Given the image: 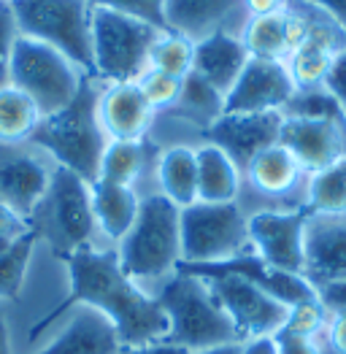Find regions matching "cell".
Masks as SVG:
<instances>
[{
  "instance_id": "44dd1931",
  "label": "cell",
  "mask_w": 346,
  "mask_h": 354,
  "mask_svg": "<svg viewBox=\"0 0 346 354\" xmlns=\"http://www.w3.org/2000/svg\"><path fill=\"white\" fill-rule=\"evenodd\" d=\"M160 157V147L146 141H109L100 157L98 178L122 187L138 189V195L157 192L154 189V165ZM95 178V181H98Z\"/></svg>"
},
{
  "instance_id": "ac0fdd59",
  "label": "cell",
  "mask_w": 346,
  "mask_h": 354,
  "mask_svg": "<svg viewBox=\"0 0 346 354\" xmlns=\"http://www.w3.org/2000/svg\"><path fill=\"white\" fill-rule=\"evenodd\" d=\"M249 22L244 0H165V30H173L192 44L208 35H241Z\"/></svg>"
},
{
  "instance_id": "603a6c76",
  "label": "cell",
  "mask_w": 346,
  "mask_h": 354,
  "mask_svg": "<svg viewBox=\"0 0 346 354\" xmlns=\"http://www.w3.org/2000/svg\"><path fill=\"white\" fill-rule=\"evenodd\" d=\"M89 198H92V214H95L100 236L106 243L116 246L127 236V230L133 227L138 216V208H141L138 189L98 178L89 184Z\"/></svg>"
},
{
  "instance_id": "836d02e7",
  "label": "cell",
  "mask_w": 346,
  "mask_h": 354,
  "mask_svg": "<svg viewBox=\"0 0 346 354\" xmlns=\"http://www.w3.org/2000/svg\"><path fill=\"white\" fill-rule=\"evenodd\" d=\"M181 82H184V79L168 76V73H163V71H154V68H146L144 73L136 79L138 89L144 92L146 103L154 109V114H163V111H168L173 103L179 100Z\"/></svg>"
},
{
  "instance_id": "7402d4cb",
  "label": "cell",
  "mask_w": 346,
  "mask_h": 354,
  "mask_svg": "<svg viewBox=\"0 0 346 354\" xmlns=\"http://www.w3.org/2000/svg\"><path fill=\"white\" fill-rule=\"evenodd\" d=\"M246 62H249V52H246L241 35L217 32V35H208L195 44L192 73H198L203 82H208L217 92L228 95L233 84L238 82V76L244 73Z\"/></svg>"
},
{
  "instance_id": "e575fe53",
  "label": "cell",
  "mask_w": 346,
  "mask_h": 354,
  "mask_svg": "<svg viewBox=\"0 0 346 354\" xmlns=\"http://www.w3.org/2000/svg\"><path fill=\"white\" fill-rule=\"evenodd\" d=\"M92 8H109L165 30V0H89Z\"/></svg>"
},
{
  "instance_id": "d590c367",
  "label": "cell",
  "mask_w": 346,
  "mask_h": 354,
  "mask_svg": "<svg viewBox=\"0 0 346 354\" xmlns=\"http://www.w3.org/2000/svg\"><path fill=\"white\" fill-rule=\"evenodd\" d=\"M17 38H19V30H17V22H14L11 6H0V87L8 84L11 52H14Z\"/></svg>"
},
{
  "instance_id": "7c38bea8",
  "label": "cell",
  "mask_w": 346,
  "mask_h": 354,
  "mask_svg": "<svg viewBox=\"0 0 346 354\" xmlns=\"http://www.w3.org/2000/svg\"><path fill=\"white\" fill-rule=\"evenodd\" d=\"M55 168V160L30 141L0 144V203L28 222L49 187Z\"/></svg>"
},
{
  "instance_id": "ffe728a7",
  "label": "cell",
  "mask_w": 346,
  "mask_h": 354,
  "mask_svg": "<svg viewBox=\"0 0 346 354\" xmlns=\"http://www.w3.org/2000/svg\"><path fill=\"white\" fill-rule=\"evenodd\" d=\"M114 325L95 308L76 303L33 354H116Z\"/></svg>"
},
{
  "instance_id": "d6986e66",
  "label": "cell",
  "mask_w": 346,
  "mask_h": 354,
  "mask_svg": "<svg viewBox=\"0 0 346 354\" xmlns=\"http://www.w3.org/2000/svg\"><path fill=\"white\" fill-rule=\"evenodd\" d=\"M154 117V109L146 103L136 82H103L98 95V122L109 141H146Z\"/></svg>"
},
{
  "instance_id": "ab89813d",
  "label": "cell",
  "mask_w": 346,
  "mask_h": 354,
  "mask_svg": "<svg viewBox=\"0 0 346 354\" xmlns=\"http://www.w3.org/2000/svg\"><path fill=\"white\" fill-rule=\"evenodd\" d=\"M276 346H279V354H322L319 341L300 338V335H292V333H284V330L276 333Z\"/></svg>"
},
{
  "instance_id": "484cf974",
  "label": "cell",
  "mask_w": 346,
  "mask_h": 354,
  "mask_svg": "<svg viewBox=\"0 0 346 354\" xmlns=\"http://www.w3.org/2000/svg\"><path fill=\"white\" fill-rule=\"evenodd\" d=\"M41 119L44 114L30 95H25L14 84L0 87V144L33 141Z\"/></svg>"
},
{
  "instance_id": "bcb514c9",
  "label": "cell",
  "mask_w": 346,
  "mask_h": 354,
  "mask_svg": "<svg viewBox=\"0 0 346 354\" xmlns=\"http://www.w3.org/2000/svg\"><path fill=\"white\" fill-rule=\"evenodd\" d=\"M0 354H17L14 352V338H11V327H8V314L0 306Z\"/></svg>"
},
{
  "instance_id": "f35d334b",
  "label": "cell",
  "mask_w": 346,
  "mask_h": 354,
  "mask_svg": "<svg viewBox=\"0 0 346 354\" xmlns=\"http://www.w3.org/2000/svg\"><path fill=\"white\" fill-rule=\"evenodd\" d=\"M325 89L338 100V106L346 111V49L333 57L330 73H327V79H325Z\"/></svg>"
},
{
  "instance_id": "c3c4849f",
  "label": "cell",
  "mask_w": 346,
  "mask_h": 354,
  "mask_svg": "<svg viewBox=\"0 0 346 354\" xmlns=\"http://www.w3.org/2000/svg\"><path fill=\"white\" fill-rule=\"evenodd\" d=\"M17 0H0V6H14Z\"/></svg>"
},
{
  "instance_id": "1f68e13d",
  "label": "cell",
  "mask_w": 346,
  "mask_h": 354,
  "mask_svg": "<svg viewBox=\"0 0 346 354\" xmlns=\"http://www.w3.org/2000/svg\"><path fill=\"white\" fill-rule=\"evenodd\" d=\"M284 117H306V119H346V111L338 100L325 87L319 89H295L289 103L282 111Z\"/></svg>"
},
{
  "instance_id": "cb8c5ba5",
  "label": "cell",
  "mask_w": 346,
  "mask_h": 354,
  "mask_svg": "<svg viewBox=\"0 0 346 354\" xmlns=\"http://www.w3.org/2000/svg\"><path fill=\"white\" fill-rule=\"evenodd\" d=\"M154 189L168 198L176 208L198 203V165L195 147H165L160 149L154 165Z\"/></svg>"
},
{
  "instance_id": "30bf717a",
  "label": "cell",
  "mask_w": 346,
  "mask_h": 354,
  "mask_svg": "<svg viewBox=\"0 0 346 354\" xmlns=\"http://www.w3.org/2000/svg\"><path fill=\"white\" fill-rule=\"evenodd\" d=\"M86 76L89 73L82 71L73 59L41 41L19 35L14 44L8 84L30 95L44 117L65 109L79 95Z\"/></svg>"
},
{
  "instance_id": "52a82bcc",
  "label": "cell",
  "mask_w": 346,
  "mask_h": 354,
  "mask_svg": "<svg viewBox=\"0 0 346 354\" xmlns=\"http://www.w3.org/2000/svg\"><path fill=\"white\" fill-rule=\"evenodd\" d=\"M19 35L71 57L92 76V3L89 0H17L11 6Z\"/></svg>"
},
{
  "instance_id": "60d3db41",
  "label": "cell",
  "mask_w": 346,
  "mask_h": 354,
  "mask_svg": "<svg viewBox=\"0 0 346 354\" xmlns=\"http://www.w3.org/2000/svg\"><path fill=\"white\" fill-rule=\"evenodd\" d=\"M317 297L319 303L327 308V314H346V279L319 287Z\"/></svg>"
},
{
  "instance_id": "f6af8a7d",
  "label": "cell",
  "mask_w": 346,
  "mask_h": 354,
  "mask_svg": "<svg viewBox=\"0 0 346 354\" xmlns=\"http://www.w3.org/2000/svg\"><path fill=\"white\" fill-rule=\"evenodd\" d=\"M309 3H314L317 8L327 11L341 28H346V0H309Z\"/></svg>"
},
{
  "instance_id": "f546056e",
  "label": "cell",
  "mask_w": 346,
  "mask_h": 354,
  "mask_svg": "<svg viewBox=\"0 0 346 354\" xmlns=\"http://www.w3.org/2000/svg\"><path fill=\"white\" fill-rule=\"evenodd\" d=\"M192 62H195V44L173 30H163L149 52V68L163 71L168 76L184 79L192 73Z\"/></svg>"
},
{
  "instance_id": "5b68a950",
  "label": "cell",
  "mask_w": 346,
  "mask_h": 354,
  "mask_svg": "<svg viewBox=\"0 0 346 354\" xmlns=\"http://www.w3.org/2000/svg\"><path fill=\"white\" fill-rule=\"evenodd\" d=\"M152 295L157 297L168 319V341L184 346L187 352L241 341L230 317L203 276L179 268Z\"/></svg>"
},
{
  "instance_id": "7a4b0ae2",
  "label": "cell",
  "mask_w": 346,
  "mask_h": 354,
  "mask_svg": "<svg viewBox=\"0 0 346 354\" xmlns=\"http://www.w3.org/2000/svg\"><path fill=\"white\" fill-rule=\"evenodd\" d=\"M181 208H176L160 192L141 195V208L116 243V257L122 270L149 295L181 266Z\"/></svg>"
},
{
  "instance_id": "4fadbf2b",
  "label": "cell",
  "mask_w": 346,
  "mask_h": 354,
  "mask_svg": "<svg viewBox=\"0 0 346 354\" xmlns=\"http://www.w3.org/2000/svg\"><path fill=\"white\" fill-rule=\"evenodd\" d=\"M309 211H262L249 216L252 249L265 266L303 276V233Z\"/></svg>"
},
{
  "instance_id": "9c48e42d",
  "label": "cell",
  "mask_w": 346,
  "mask_h": 354,
  "mask_svg": "<svg viewBox=\"0 0 346 354\" xmlns=\"http://www.w3.org/2000/svg\"><path fill=\"white\" fill-rule=\"evenodd\" d=\"M160 32L136 17L92 8V76L106 84L136 82L149 68V52Z\"/></svg>"
},
{
  "instance_id": "277c9868",
  "label": "cell",
  "mask_w": 346,
  "mask_h": 354,
  "mask_svg": "<svg viewBox=\"0 0 346 354\" xmlns=\"http://www.w3.org/2000/svg\"><path fill=\"white\" fill-rule=\"evenodd\" d=\"M28 225L33 236L38 238V243L46 246L52 254H57L60 260H68L82 249L111 246L98 230L92 198H89V181L60 165L52 174L44 198L30 214Z\"/></svg>"
},
{
  "instance_id": "4dcf8cb0",
  "label": "cell",
  "mask_w": 346,
  "mask_h": 354,
  "mask_svg": "<svg viewBox=\"0 0 346 354\" xmlns=\"http://www.w3.org/2000/svg\"><path fill=\"white\" fill-rule=\"evenodd\" d=\"M333 52L317 46V44H303L287 57V71L292 76L295 89H319L325 87V79L333 65Z\"/></svg>"
},
{
  "instance_id": "d6a6232c",
  "label": "cell",
  "mask_w": 346,
  "mask_h": 354,
  "mask_svg": "<svg viewBox=\"0 0 346 354\" xmlns=\"http://www.w3.org/2000/svg\"><path fill=\"white\" fill-rule=\"evenodd\" d=\"M327 308L319 303V297H311V300H303V303H295L287 308V319L282 330L284 333H292V335H300V338H314L319 341L325 335V327H327Z\"/></svg>"
},
{
  "instance_id": "ba28073f",
  "label": "cell",
  "mask_w": 346,
  "mask_h": 354,
  "mask_svg": "<svg viewBox=\"0 0 346 354\" xmlns=\"http://www.w3.org/2000/svg\"><path fill=\"white\" fill-rule=\"evenodd\" d=\"M309 181L311 174L295 160L282 144L262 149L241 171L238 208L252 216L262 211H309Z\"/></svg>"
},
{
  "instance_id": "8fae6325",
  "label": "cell",
  "mask_w": 346,
  "mask_h": 354,
  "mask_svg": "<svg viewBox=\"0 0 346 354\" xmlns=\"http://www.w3.org/2000/svg\"><path fill=\"white\" fill-rule=\"evenodd\" d=\"M195 276H203L211 284L214 295L222 303L225 314L230 317L241 341L257 335H276L282 330L289 306L265 292L255 281L233 273H195Z\"/></svg>"
},
{
  "instance_id": "74e56055",
  "label": "cell",
  "mask_w": 346,
  "mask_h": 354,
  "mask_svg": "<svg viewBox=\"0 0 346 354\" xmlns=\"http://www.w3.org/2000/svg\"><path fill=\"white\" fill-rule=\"evenodd\" d=\"M322 349L330 354H346V314H330L325 335L319 338Z\"/></svg>"
},
{
  "instance_id": "5bb4252c",
  "label": "cell",
  "mask_w": 346,
  "mask_h": 354,
  "mask_svg": "<svg viewBox=\"0 0 346 354\" xmlns=\"http://www.w3.org/2000/svg\"><path fill=\"white\" fill-rule=\"evenodd\" d=\"M292 95H295V84L287 71V62L249 57L244 73L225 95V114L284 111Z\"/></svg>"
},
{
  "instance_id": "9a60e30c",
  "label": "cell",
  "mask_w": 346,
  "mask_h": 354,
  "mask_svg": "<svg viewBox=\"0 0 346 354\" xmlns=\"http://www.w3.org/2000/svg\"><path fill=\"white\" fill-rule=\"evenodd\" d=\"M282 111H265V114H222L206 136L203 144L219 147L238 171H244L262 149L279 144L282 136Z\"/></svg>"
},
{
  "instance_id": "83f0119b",
  "label": "cell",
  "mask_w": 346,
  "mask_h": 354,
  "mask_svg": "<svg viewBox=\"0 0 346 354\" xmlns=\"http://www.w3.org/2000/svg\"><path fill=\"white\" fill-rule=\"evenodd\" d=\"M309 211L327 216H346V157L311 174Z\"/></svg>"
},
{
  "instance_id": "681fc988",
  "label": "cell",
  "mask_w": 346,
  "mask_h": 354,
  "mask_svg": "<svg viewBox=\"0 0 346 354\" xmlns=\"http://www.w3.org/2000/svg\"><path fill=\"white\" fill-rule=\"evenodd\" d=\"M319 346H322V344H319ZM322 354H330V352H325V349H322Z\"/></svg>"
},
{
  "instance_id": "4316f807",
  "label": "cell",
  "mask_w": 346,
  "mask_h": 354,
  "mask_svg": "<svg viewBox=\"0 0 346 354\" xmlns=\"http://www.w3.org/2000/svg\"><path fill=\"white\" fill-rule=\"evenodd\" d=\"M287 11V8H284ZM284 11L268 14V17H249L246 28L241 32V41L249 52V57L260 59H279L287 62L289 44H287V22Z\"/></svg>"
},
{
  "instance_id": "b9f144b4",
  "label": "cell",
  "mask_w": 346,
  "mask_h": 354,
  "mask_svg": "<svg viewBox=\"0 0 346 354\" xmlns=\"http://www.w3.org/2000/svg\"><path fill=\"white\" fill-rule=\"evenodd\" d=\"M116 354H192L184 346L173 344V341H152V344H138V346H119Z\"/></svg>"
},
{
  "instance_id": "6da1fadb",
  "label": "cell",
  "mask_w": 346,
  "mask_h": 354,
  "mask_svg": "<svg viewBox=\"0 0 346 354\" xmlns=\"http://www.w3.org/2000/svg\"><path fill=\"white\" fill-rule=\"evenodd\" d=\"M71 300L100 311L116 330L119 346L168 338V319L157 297L141 290L119 266L116 246H92L71 254Z\"/></svg>"
},
{
  "instance_id": "8992f818",
  "label": "cell",
  "mask_w": 346,
  "mask_h": 354,
  "mask_svg": "<svg viewBox=\"0 0 346 354\" xmlns=\"http://www.w3.org/2000/svg\"><path fill=\"white\" fill-rule=\"evenodd\" d=\"M181 266H219L252 254L249 216L238 203H192L181 208Z\"/></svg>"
},
{
  "instance_id": "e0dca14e",
  "label": "cell",
  "mask_w": 346,
  "mask_h": 354,
  "mask_svg": "<svg viewBox=\"0 0 346 354\" xmlns=\"http://www.w3.org/2000/svg\"><path fill=\"white\" fill-rule=\"evenodd\" d=\"M279 144L287 147L309 174H317L346 157V119L284 117Z\"/></svg>"
},
{
  "instance_id": "2e32d148",
  "label": "cell",
  "mask_w": 346,
  "mask_h": 354,
  "mask_svg": "<svg viewBox=\"0 0 346 354\" xmlns=\"http://www.w3.org/2000/svg\"><path fill=\"white\" fill-rule=\"evenodd\" d=\"M303 279L314 292L346 279V216L309 211L303 233Z\"/></svg>"
},
{
  "instance_id": "ee69618b",
  "label": "cell",
  "mask_w": 346,
  "mask_h": 354,
  "mask_svg": "<svg viewBox=\"0 0 346 354\" xmlns=\"http://www.w3.org/2000/svg\"><path fill=\"white\" fill-rule=\"evenodd\" d=\"M289 0H244L246 14L249 17H268V14H279L287 8Z\"/></svg>"
},
{
  "instance_id": "7bdbcfd3",
  "label": "cell",
  "mask_w": 346,
  "mask_h": 354,
  "mask_svg": "<svg viewBox=\"0 0 346 354\" xmlns=\"http://www.w3.org/2000/svg\"><path fill=\"white\" fill-rule=\"evenodd\" d=\"M241 354H279L276 335H257V338L241 341Z\"/></svg>"
},
{
  "instance_id": "f1b7e54d",
  "label": "cell",
  "mask_w": 346,
  "mask_h": 354,
  "mask_svg": "<svg viewBox=\"0 0 346 354\" xmlns=\"http://www.w3.org/2000/svg\"><path fill=\"white\" fill-rule=\"evenodd\" d=\"M38 249V238L30 230L28 236H22L17 243H11L6 252H0V306L11 303L19 295L22 284L28 281L30 266Z\"/></svg>"
},
{
  "instance_id": "d4e9b609",
  "label": "cell",
  "mask_w": 346,
  "mask_h": 354,
  "mask_svg": "<svg viewBox=\"0 0 346 354\" xmlns=\"http://www.w3.org/2000/svg\"><path fill=\"white\" fill-rule=\"evenodd\" d=\"M198 165V201L201 203H235L241 192V171L214 144L195 147Z\"/></svg>"
},
{
  "instance_id": "7dc6e473",
  "label": "cell",
  "mask_w": 346,
  "mask_h": 354,
  "mask_svg": "<svg viewBox=\"0 0 346 354\" xmlns=\"http://www.w3.org/2000/svg\"><path fill=\"white\" fill-rule=\"evenodd\" d=\"M192 354H241V341L238 344H222V346H211V349H201Z\"/></svg>"
},
{
  "instance_id": "3957f363",
  "label": "cell",
  "mask_w": 346,
  "mask_h": 354,
  "mask_svg": "<svg viewBox=\"0 0 346 354\" xmlns=\"http://www.w3.org/2000/svg\"><path fill=\"white\" fill-rule=\"evenodd\" d=\"M103 89V82L98 76H86L79 95L60 109L57 114L41 119L35 136L30 144L44 149L55 165L73 171L84 181L98 178L100 157L109 144L100 122H98V95Z\"/></svg>"
},
{
  "instance_id": "8d00e7d4",
  "label": "cell",
  "mask_w": 346,
  "mask_h": 354,
  "mask_svg": "<svg viewBox=\"0 0 346 354\" xmlns=\"http://www.w3.org/2000/svg\"><path fill=\"white\" fill-rule=\"evenodd\" d=\"M30 233V225L19 216L14 214L8 206L0 203V252H6L11 243H17L22 236Z\"/></svg>"
}]
</instances>
